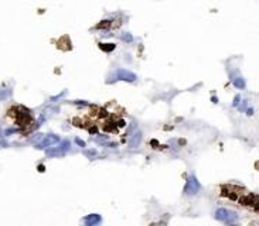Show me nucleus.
<instances>
[{"label": "nucleus", "mask_w": 259, "mask_h": 226, "mask_svg": "<svg viewBox=\"0 0 259 226\" xmlns=\"http://www.w3.org/2000/svg\"><path fill=\"white\" fill-rule=\"evenodd\" d=\"M215 218L221 222H225V223H234L238 219V215L234 211L220 208V209H217V212H215Z\"/></svg>", "instance_id": "f257e3e1"}, {"label": "nucleus", "mask_w": 259, "mask_h": 226, "mask_svg": "<svg viewBox=\"0 0 259 226\" xmlns=\"http://www.w3.org/2000/svg\"><path fill=\"white\" fill-rule=\"evenodd\" d=\"M200 189H201V185H200V182H198V179L195 178V175L189 177L187 184H185V188H184L185 194H187V195H195Z\"/></svg>", "instance_id": "f03ea898"}, {"label": "nucleus", "mask_w": 259, "mask_h": 226, "mask_svg": "<svg viewBox=\"0 0 259 226\" xmlns=\"http://www.w3.org/2000/svg\"><path fill=\"white\" fill-rule=\"evenodd\" d=\"M58 141H60V137H58V136L47 134L37 143V148H47V147H50V146H54V144L58 143Z\"/></svg>", "instance_id": "7ed1b4c3"}, {"label": "nucleus", "mask_w": 259, "mask_h": 226, "mask_svg": "<svg viewBox=\"0 0 259 226\" xmlns=\"http://www.w3.org/2000/svg\"><path fill=\"white\" fill-rule=\"evenodd\" d=\"M116 78L120 79V81H126V82H135L136 81V75L133 72H130V71L120 68V69L116 71Z\"/></svg>", "instance_id": "20e7f679"}, {"label": "nucleus", "mask_w": 259, "mask_h": 226, "mask_svg": "<svg viewBox=\"0 0 259 226\" xmlns=\"http://www.w3.org/2000/svg\"><path fill=\"white\" fill-rule=\"evenodd\" d=\"M68 148H70V143H68V141H62V144L60 146V147H55V148H53V150H48V151H47V154H48L50 157L62 156V154H64V151H67Z\"/></svg>", "instance_id": "39448f33"}, {"label": "nucleus", "mask_w": 259, "mask_h": 226, "mask_svg": "<svg viewBox=\"0 0 259 226\" xmlns=\"http://www.w3.org/2000/svg\"><path fill=\"white\" fill-rule=\"evenodd\" d=\"M239 202L244 206H251V205H255L256 206V204H258V196L254 195V194H249V195H245V196H242V198H239Z\"/></svg>", "instance_id": "423d86ee"}, {"label": "nucleus", "mask_w": 259, "mask_h": 226, "mask_svg": "<svg viewBox=\"0 0 259 226\" xmlns=\"http://www.w3.org/2000/svg\"><path fill=\"white\" fill-rule=\"evenodd\" d=\"M140 141H142V133L140 131H136V133L130 137V140H129V147H132V148L139 147Z\"/></svg>", "instance_id": "0eeeda50"}, {"label": "nucleus", "mask_w": 259, "mask_h": 226, "mask_svg": "<svg viewBox=\"0 0 259 226\" xmlns=\"http://www.w3.org/2000/svg\"><path fill=\"white\" fill-rule=\"evenodd\" d=\"M99 222H101V216L97 215V213H92V215H89V216L85 218L87 226H95V225H98Z\"/></svg>", "instance_id": "6e6552de"}, {"label": "nucleus", "mask_w": 259, "mask_h": 226, "mask_svg": "<svg viewBox=\"0 0 259 226\" xmlns=\"http://www.w3.org/2000/svg\"><path fill=\"white\" fill-rule=\"evenodd\" d=\"M101 47V50L102 51H105V52H109V51H112L115 48V44H110V43H108V44H101L99 45Z\"/></svg>", "instance_id": "1a4fd4ad"}, {"label": "nucleus", "mask_w": 259, "mask_h": 226, "mask_svg": "<svg viewBox=\"0 0 259 226\" xmlns=\"http://www.w3.org/2000/svg\"><path fill=\"white\" fill-rule=\"evenodd\" d=\"M232 82H234V85H235L237 88H239V89H242V88H245V81H244L242 78H235V79L232 81Z\"/></svg>", "instance_id": "9d476101"}, {"label": "nucleus", "mask_w": 259, "mask_h": 226, "mask_svg": "<svg viewBox=\"0 0 259 226\" xmlns=\"http://www.w3.org/2000/svg\"><path fill=\"white\" fill-rule=\"evenodd\" d=\"M110 27V21L109 20H103V21H101L99 24L97 26V28H101V30H106V28H109Z\"/></svg>", "instance_id": "9b49d317"}, {"label": "nucleus", "mask_w": 259, "mask_h": 226, "mask_svg": "<svg viewBox=\"0 0 259 226\" xmlns=\"http://www.w3.org/2000/svg\"><path fill=\"white\" fill-rule=\"evenodd\" d=\"M98 116L102 118V119H106L108 116H109V113H108L106 109H98Z\"/></svg>", "instance_id": "f8f14e48"}, {"label": "nucleus", "mask_w": 259, "mask_h": 226, "mask_svg": "<svg viewBox=\"0 0 259 226\" xmlns=\"http://www.w3.org/2000/svg\"><path fill=\"white\" fill-rule=\"evenodd\" d=\"M103 130L105 131H116V127L113 126V123H106L103 126Z\"/></svg>", "instance_id": "ddd939ff"}, {"label": "nucleus", "mask_w": 259, "mask_h": 226, "mask_svg": "<svg viewBox=\"0 0 259 226\" xmlns=\"http://www.w3.org/2000/svg\"><path fill=\"white\" fill-rule=\"evenodd\" d=\"M10 93H11V92H10L9 89H6V91H3V92H0V99H5V98L10 96Z\"/></svg>", "instance_id": "4468645a"}, {"label": "nucleus", "mask_w": 259, "mask_h": 226, "mask_svg": "<svg viewBox=\"0 0 259 226\" xmlns=\"http://www.w3.org/2000/svg\"><path fill=\"white\" fill-rule=\"evenodd\" d=\"M72 123H74V126H77V127L82 126V122H81V119H78V118H75L74 120H72Z\"/></svg>", "instance_id": "2eb2a0df"}, {"label": "nucleus", "mask_w": 259, "mask_h": 226, "mask_svg": "<svg viewBox=\"0 0 259 226\" xmlns=\"http://www.w3.org/2000/svg\"><path fill=\"white\" fill-rule=\"evenodd\" d=\"M85 154H87L88 157H93V156H97V154H98V151H97V150H89V151H87Z\"/></svg>", "instance_id": "dca6fc26"}, {"label": "nucleus", "mask_w": 259, "mask_h": 226, "mask_svg": "<svg viewBox=\"0 0 259 226\" xmlns=\"http://www.w3.org/2000/svg\"><path fill=\"white\" fill-rule=\"evenodd\" d=\"M122 40H125V41H132V35L125 34V35H122Z\"/></svg>", "instance_id": "f3484780"}, {"label": "nucleus", "mask_w": 259, "mask_h": 226, "mask_svg": "<svg viewBox=\"0 0 259 226\" xmlns=\"http://www.w3.org/2000/svg\"><path fill=\"white\" fill-rule=\"evenodd\" d=\"M116 126H118V127H125V126H126V122H125V120H119Z\"/></svg>", "instance_id": "a211bd4d"}, {"label": "nucleus", "mask_w": 259, "mask_h": 226, "mask_svg": "<svg viewBox=\"0 0 259 226\" xmlns=\"http://www.w3.org/2000/svg\"><path fill=\"white\" fill-rule=\"evenodd\" d=\"M0 144H2L3 147H7V143H6L5 140H3V136H2V134H0Z\"/></svg>", "instance_id": "6ab92c4d"}, {"label": "nucleus", "mask_w": 259, "mask_h": 226, "mask_svg": "<svg viewBox=\"0 0 259 226\" xmlns=\"http://www.w3.org/2000/svg\"><path fill=\"white\" fill-rule=\"evenodd\" d=\"M75 141H77V144H79V146H81V147H85V143H84L82 140H79V139H77V140H75Z\"/></svg>", "instance_id": "aec40b11"}, {"label": "nucleus", "mask_w": 259, "mask_h": 226, "mask_svg": "<svg viewBox=\"0 0 259 226\" xmlns=\"http://www.w3.org/2000/svg\"><path fill=\"white\" fill-rule=\"evenodd\" d=\"M14 131H16V129H9V130H6V136L11 134V133H14Z\"/></svg>", "instance_id": "412c9836"}, {"label": "nucleus", "mask_w": 259, "mask_h": 226, "mask_svg": "<svg viewBox=\"0 0 259 226\" xmlns=\"http://www.w3.org/2000/svg\"><path fill=\"white\" fill-rule=\"evenodd\" d=\"M239 99H241L239 96H237V98H235V102H234V106H237V105L239 103Z\"/></svg>", "instance_id": "4be33fe9"}, {"label": "nucleus", "mask_w": 259, "mask_h": 226, "mask_svg": "<svg viewBox=\"0 0 259 226\" xmlns=\"http://www.w3.org/2000/svg\"><path fill=\"white\" fill-rule=\"evenodd\" d=\"M97 130H98V129L95 126H92L91 129H89V131H91V133H97Z\"/></svg>", "instance_id": "5701e85b"}, {"label": "nucleus", "mask_w": 259, "mask_h": 226, "mask_svg": "<svg viewBox=\"0 0 259 226\" xmlns=\"http://www.w3.org/2000/svg\"><path fill=\"white\" fill-rule=\"evenodd\" d=\"M246 113H248V115H254V109H249V110H246Z\"/></svg>", "instance_id": "b1692460"}, {"label": "nucleus", "mask_w": 259, "mask_h": 226, "mask_svg": "<svg viewBox=\"0 0 259 226\" xmlns=\"http://www.w3.org/2000/svg\"><path fill=\"white\" fill-rule=\"evenodd\" d=\"M44 167H43V165H38V171H41V173H43V171H44Z\"/></svg>", "instance_id": "393cba45"}]
</instances>
